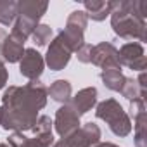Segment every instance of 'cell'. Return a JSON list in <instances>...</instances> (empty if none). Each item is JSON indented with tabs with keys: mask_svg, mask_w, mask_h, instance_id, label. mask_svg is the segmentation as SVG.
<instances>
[{
	"mask_svg": "<svg viewBox=\"0 0 147 147\" xmlns=\"http://www.w3.org/2000/svg\"><path fill=\"white\" fill-rule=\"evenodd\" d=\"M52 147H69V144L66 142V138H61V140H59V142H55Z\"/></svg>",
	"mask_w": 147,
	"mask_h": 147,
	"instance_id": "obj_26",
	"label": "cell"
},
{
	"mask_svg": "<svg viewBox=\"0 0 147 147\" xmlns=\"http://www.w3.org/2000/svg\"><path fill=\"white\" fill-rule=\"evenodd\" d=\"M92 49H94V45H90V43H83V45L75 52L76 57H78V61L83 62V64H88L90 59H92Z\"/></svg>",
	"mask_w": 147,
	"mask_h": 147,
	"instance_id": "obj_22",
	"label": "cell"
},
{
	"mask_svg": "<svg viewBox=\"0 0 147 147\" xmlns=\"http://www.w3.org/2000/svg\"><path fill=\"white\" fill-rule=\"evenodd\" d=\"M7 80H9V73H7V69H5L4 61L0 59V90L7 85Z\"/></svg>",
	"mask_w": 147,
	"mask_h": 147,
	"instance_id": "obj_24",
	"label": "cell"
},
{
	"mask_svg": "<svg viewBox=\"0 0 147 147\" xmlns=\"http://www.w3.org/2000/svg\"><path fill=\"white\" fill-rule=\"evenodd\" d=\"M18 18V2L16 0H0V24L12 26Z\"/></svg>",
	"mask_w": 147,
	"mask_h": 147,
	"instance_id": "obj_19",
	"label": "cell"
},
{
	"mask_svg": "<svg viewBox=\"0 0 147 147\" xmlns=\"http://www.w3.org/2000/svg\"><path fill=\"white\" fill-rule=\"evenodd\" d=\"M95 118L107 123L109 130L116 137H128L131 131V119L116 99H106L97 104Z\"/></svg>",
	"mask_w": 147,
	"mask_h": 147,
	"instance_id": "obj_3",
	"label": "cell"
},
{
	"mask_svg": "<svg viewBox=\"0 0 147 147\" xmlns=\"http://www.w3.org/2000/svg\"><path fill=\"white\" fill-rule=\"evenodd\" d=\"M71 50L55 36L54 40H50V45L47 49V54H45V64L52 69V71H61L64 69L69 61H71Z\"/></svg>",
	"mask_w": 147,
	"mask_h": 147,
	"instance_id": "obj_9",
	"label": "cell"
},
{
	"mask_svg": "<svg viewBox=\"0 0 147 147\" xmlns=\"http://www.w3.org/2000/svg\"><path fill=\"white\" fill-rule=\"evenodd\" d=\"M85 14L92 21H104L107 16H111L113 11V2H104V0H85L83 2Z\"/></svg>",
	"mask_w": 147,
	"mask_h": 147,
	"instance_id": "obj_14",
	"label": "cell"
},
{
	"mask_svg": "<svg viewBox=\"0 0 147 147\" xmlns=\"http://www.w3.org/2000/svg\"><path fill=\"white\" fill-rule=\"evenodd\" d=\"M33 38V43L36 47H45L50 40H52V28L49 24H38L31 35Z\"/></svg>",
	"mask_w": 147,
	"mask_h": 147,
	"instance_id": "obj_21",
	"label": "cell"
},
{
	"mask_svg": "<svg viewBox=\"0 0 147 147\" xmlns=\"http://www.w3.org/2000/svg\"><path fill=\"white\" fill-rule=\"evenodd\" d=\"M71 94H73V88L67 80H55L47 88V95L59 104H67L71 100Z\"/></svg>",
	"mask_w": 147,
	"mask_h": 147,
	"instance_id": "obj_15",
	"label": "cell"
},
{
	"mask_svg": "<svg viewBox=\"0 0 147 147\" xmlns=\"http://www.w3.org/2000/svg\"><path fill=\"white\" fill-rule=\"evenodd\" d=\"M49 9V2H40V0H21L18 2V18L38 26L40 19L45 16Z\"/></svg>",
	"mask_w": 147,
	"mask_h": 147,
	"instance_id": "obj_10",
	"label": "cell"
},
{
	"mask_svg": "<svg viewBox=\"0 0 147 147\" xmlns=\"http://www.w3.org/2000/svg\"><path fill=\"white\" fill-rule=\"evenodd\" d=\"M142 113H147L145 111V100L144 99L130 100V114H131V118H135V116H138Z\"/></svg>",
	"mask_w": 147,
	"mask_h": 147,
	"instance_id": "obj_23",
	"label": "cell"
},
{
	"mask_svg": "<svg viewBox=\"0 0 147 147\" xmlns=\"http://www.w3.org/2000/svg\"><path fill=\"white\" fill-rule=\"evenodd\" d=\"M69 104L75 107V111L80 116L88 113L92 107L97 106V88L95 87H87V88L80 90L75 97L69 100Z\"/></svg>",
	"mask_w": 147,
	"mask_h": 147,
	"instance_id": "obj_12",
	"label": "cell"
},
{
	"mask_svg": "<svg viewBox=\"0 0 147 147\" xmlns=\"http://www.w3.org/2000/svg\"><path fill=\"white\" fill-rule=\"evenodd\" d=\"M5 38H7V31L4 28H0V49H2V43H4Z\"/></svg>",
	"mask_w": 147,
	"mask_h": 147,
	"instance_id": "obj_27",
	"label": "cell"
},
{
	"mask_svg": "<svg viewBox=\"0 0 147 147\" xmlns=\"http://www.w3.org/2000/svg\"><path fill=\"white\" fill-rule=\"evenodd\" d=\"M94 147H119V145H116V144H113V142H99V144H95Z\"/></svg>",
	"mask_w": 147,
	"mask_h": 147,
	"instance_id": "obj_25",
	"label": "cell"
},
{
	"mask_svg": "<svg viewBox=\"0 0 147 147\" xmlns=\"http://www.w3.org/2000/svg\"><path fill=\"white\" fill-rule=\"evenodd\" d=\"M111 26H113V31L123 40H131V42H138V43H144L147 40L145 21L138 19L130 11V0L113 2Z\"/></svg>",
	"mask_w": 147,
	"mask_h": 147,
	"instance_id": "obj_2",
	"label": "cell"
},
{
	"mask_svg": "<svg viewBox=\"0 0 147 147\" xmlns=\"http://www.w3.org/2000/svg\"><path fill=\"white\" fill-rule=\"evenodd\" d=\"M11 147H50L54 144L52 133H42L35 137H26L23 131H12L7 138Z\"/></svg>",
	"mask_w": 147,
	"mask_h": 147,
	"instance_id": "obj_11",
	"label": "cell"
},
{
	"mask_svg": "<svg viewBox=\"0 0 147 147\" xmlns=\"http://www.w3.org/2000/svg\"><path fill=\"white\" fill-rule=\"evenodd\" d=\"M133 128H135V147H147V113H142L133 118Z\"/></svg>",
	"mask_w": 147,
	"mask_h": 147,
	"instance_id": "obj_18",
	"label": "cell"
},
{
	"mask_svg": "<svg viewBox=\"0 0 147 147\" xmlns=\"http://www.w3.org/2000/svg\"><path fill=\"white\" fill-rule=\"evenodd\" d=\"M119 94H121L126 100H135V99H144V100H145L147 90L140 88L138 83H137V80H133V78H126V82H125V85H123V88H121Z\"/></svg>",
	"mask_w": 147,
	"mask_h": 147,
	"instance_id": "obj_20",
	"label": "cell"
},
{
	"mask_svg": "<svg viewBox=\"0 0 147 147\" xmlns=\"http://www.w3.org/2000/svg\"><path fill=\"white\" fill-rule=\"evenodd\" d=\"M45 67V61L42 57V54L36 49H24V54L19 61V73L28 78L30 82L33 80H40L42 73Z\"/></svg>",
	"mask_w": 147,
	"mask_h": 147,
	"instance_id": "obj_8",
	"label": "cell"
},
{
	"mask_svg": "<svg viewBox=\"0 0 147 147\" xmlns=\"http://www.w3.org/2000/svg\"><path fill=\"white\" fill-rule=\"evenodd\" d=\"M2 113H4V109L0 107V125H2Z\"/></svg>",
	"mask_w": 147,
	"mask_h": 147,
	"instance_id": "obj_29",
	"label": "cell"
},
{
	"mask_svg": "<svg viewBox=\"0 0 147 147\" xmlns=\"http://www.w3.org/2000/svg\"><path fill=\"white\" fill-rule=\"evenodd\" d=\"M52 125H54L57 135L67 137V135H71L73 131H76L80 128V114L75 111V107H73L69 102L67 104H62L57 109Z\"/></svg>",
	"mask_w": 147,
	"mask_h": 147,
	"instance_id": "obj_5",
	"label": "cell"
},
{
	"mask_svg": "<svg viewBox=\"0 0 147 147\" xmlns=\"http://www.w3.org/2000/svg\"><path fill=\"white\" fill-rule=\"evenodd\" d=\"M0 147H11L9 144H5V142H0Z\"/></svg>",
	"mask_w": 147,
	"mask_h": 147,
	"instance_id": "obj_28",
	"label": "cell"
},
{
	"mask_svg": "<svg viewBox=\"0 0 147 147\" xmlns=\"http://www.w3.org/2000/svg\"><path fill=\"white\" fill-rule=\"evenodd\" d=\"M100 80L106 88H109L113 92H121V88L126 82V76L121 73V69H104L100 73Z\"/></svg>",
	"mask_w": 147,
	"mask_h": 147,
	"instance_id": "obj_16",
	"label": "cell"
},
{
	"mask_svg": "<svg viewBox=\"0 0 147 147\" xmlns=\"http://www.w3.org/2000/svg\"><path fill=\"white\" fill-rule=\"evenodd\" d=\"M100 137H102V131H100L99 125L90 121V123H85L83 126H80L71 135L62 137V138H66L69 147H94L95 144L100 142Z\"/></svg>",
	"mask_w": 147,
	"mask_h": 147,
	"instance_id": "obj_7",
	"label": "cell"
},
{
	"mask_svg": "<svg viewBox=\"0 0 147 147\" xmlns=\"http://www.w3.org/2000/svg\"><path fill=\"white\" fill-rule=\"evenodd\" d=\"M88 26V18L85 14V11H73L67 19H66V30L67 31H73V33H76V35H85V30Z\"/></svg>",
	"mask_w": 147,
	"mask_h": 147,
	"instance_id": "obj_17",
	"label": "cell"
},
{
	"mask_svg": "<svg viewBox=\"0 0 147 147\" xmlns=\"http://www.w3.org/2000/svg\"><path fill=\"white\" fill-rule=\"evenodd\" d=\"M90 62L97 67H102V71L104 69H121L119 61H118V49L111 42H100L94 45Z\"/></svg>",
	"mask_w": 147,
	"mask_h": 147,
	"instance_id": "obj_6",
	"label": "cell"
},
{
	"mask_svg": "<svg viewBox=\"0 0 147 147\" xmlns=\"http://www.w3.org/2000/svg\"><path fill=\"white\" fill-rule=\"evenodd\" d=\"M23 54H24V43L7 35V38L2 43V49H0V59L4 62H19Z\"/></svg>",
	"mask_w": 147,
	"mask_h": 147,
	"instance_id": "obj_13",
	"label": "cell"
},
{
	"mask_svg": "<svg viewBox=\"0 0 147 147\" xmlns=\"http://www.w3.org/2000/svg\"><path fill=\"white\" fill-rule=\"evenodd\" d=\"M47 106V87L33 80L24 87H9L2 95V128L28 131L38 119V111Z\"/></svg>",
	"mask_w": 147,
	"mask_h": 147,
	"instance_id": "obj_1",
	"label": "cell"
},
{
	"mask_svg": "<svg viewBox=\"0 0 147 147\" xmlns=\"http://www.w3.org/2000/svg\"><path fill=\"white\" fill-rule=\"evenodd\" d=\"M118 61H119V66H126L131 71L142 73L145 69L144 45L138 42H128V43L121 45V49L118 50Z\"/></svg>",
	"mask_w": 147,
	"mask_h": 147,
	"instance_id": "obj_4",
	"label": "cell"
}]
</instances>
